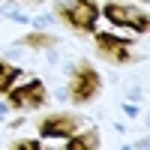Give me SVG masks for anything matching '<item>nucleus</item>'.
<instances>
[{
    "mask_svg": "<svg viewBox=\"0 0 150 150\" xmlns=\"http://www.w3.org/2000/svg\"><path fill=\"white\" fill-rule=\"evenodd\" d=\"M72 132H78V120L72 114H48L39 123V135L42 138H69Z\"/></svg>",
    "mask_w": 150,
    "mask_h": 150,
    "instance_id": "6",
    "label": "nucleus"
},
{
    "mask_svg": "<svg viewBox=\"0 0 150 150\" xmlns=\"http://www.w3.org/2000/svg\"><path fill=\"white\" fill-rule=\"evenodd\" d=\"M93 45H96V54L102 60H108V63H114V66H123V63L135 60L129 39H120V36H111V33H96Z\"/></svg>",
    "mask_w": 150,
    "mask_h": 150,
    "instance_id": "3",
    "label": "nucleus"
},
{
    "mask_svg": "<svg viewBox=\"0 0 150 150\" xmlns=\"http://www.w3.org/2000/svg\"><path fill=\"white\" fill-rule=\"evenodd\" d=\"M99 147V135L90 129V132H81V135H69V141H66V150H96Z\"/></svg>",
    "mask_w": 150,
    "mask_h": 150,
    "instance_id": "7",
    "label": "nucleus"
},
{
    "mask_svg": "<svg viewBox=\"0 0 150 150\" xmlns=\"http://www.w3.org/2000/svg\"><path fill=\"white\" fill-rule=\"evenodd\" d=\"M6 99H9V105L18 108V111H36V108H42L48 102V90H45L42 81H27L21 87L12 84L6 90Z\"/></svg>",
    "mask_w": 150,
    "mask_h": 150,
    "instance_id": "4",
    "label": "nucleus"
},
{
    "mask_svg": "<svg viewBox=\"0 0 150 150\" xmlns=\"http://www.w3.org/2000/svg\"><path fill=\"white\" fill-rule=\"evenodd\" d=\"M18 3H36V0H18Z\"/></svg>",
    "mask_w": 150,
    "mask_h": 150,
    "instance_id": "11",
    "label": "nucleus"
},
{
    "mask_svg": "<svg viewBox=\"0 0 150 150\" xmlns=\"http://www.w3.org/2000/svg\"><path fill=\"white\" fill-rule=\"evenodd\" d=\"M21 45H24V48H54L57 39H54L51 33H27V36L21 39Z\"/></svg>",
    "mask_w": 150,
    "mask_h": 150,
    "instance_id": "9",
    "label": "nucleus"
},
{
    "mask_svg": "<svg viewBox=\"0 0 150 150\" xmlns=\"http://www.w3.org/2000/svg\"><path fill=\"white\" fill-rule=\"evenodd\" d=\"M18 75H21L18 66H12V63H6V60H0V93H6L9 87L18 81Z\"/></svg>",
    "mask_w": 150,
    "mask_h": 150,
    "instance_id": "8",
    "label": "nucleus"
},
{
    "mask_svg": "<svg viewBox=\"0 0 150 150\" xmlns=\"http://www.w3.org/2000/svg\"><path fill=\"white\" fill-rule=\"evenodd\" d=\"M102 15L111 24H117V27H129L135 33H147L150 30L147 12H138L135 6H126V3H105L102 6Z\"/></svg>",
    "mask_w": 150,
    "mask_h": 150,
    "instance_id": "5",
    "label": "nucleus"
},
{
    "mask_svg": "<svg viewBox=\"0 0 150 150\" xmlns=\"http://www.w3.org/2000/svg\"><path fill=\"white\" fill-rule=\"evenodd\" d=\"M57 18L69 24L75 33H90L99 21V6L96 0H57L54 3Z\"/></svg>",
    "mask_w": 150,
    "mask_h": 150,
    "instance_id": "1",
    "label": "nucleus"
},
{
    "mask_svg": "<svg viewBox=\"0 0 150 150\" xmlns=\"http://www.w3.org/2000/svg\"><path fill=\"white\" fill-rule=\"evenodd\" d=\"M102 90V75H99L90 63H78L72 69V78H69V99L75 105H87L93 102Z\"/></svg>",
    "mask_w": 150,
    "mask_h": 150,
    "instance_id": "2",
    "label": "nucleus"
},
{
    "mask_svg": "<svg viewBox=\"0 0 150 150\" xmlns=\"http://www.w3.org/2000/svg\"><path fill=\"white\" fill-rule=\"evenodd\" d=\"M12 147H21V150H39L42 144H39V141H15Z\"/></svg>",
    "mask_w": 150,
    "mask_h": 150,
    "instance_id": "10",
    "label": "nucleus"
}]
</instances>
